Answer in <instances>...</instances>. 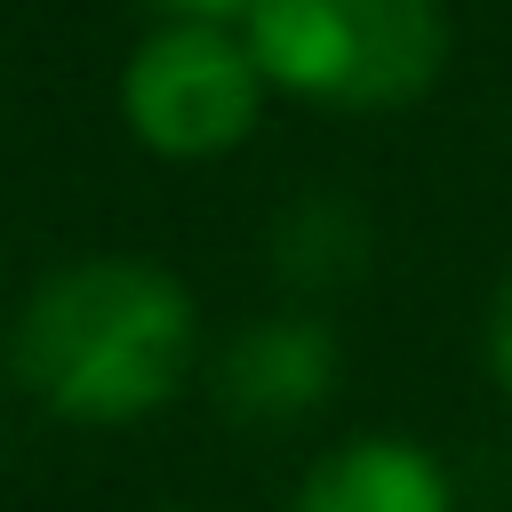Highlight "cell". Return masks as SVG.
Returning <instances> with one entry per match:
<instances>
[{"instance_id":"1","label":"cell","mask_w":512,"mask_h":512,"mask_svg":"<svg viewBox=\"0 0 512 512\" xmlns=\"http://www.w3.org/2000/svg\"><path fill=\"white\" fill-rule=\"evenodd\" d=\"M200 312L168 264L144 256H80L56 264L8 320V376L56 416L88 432L144 424L192 376Z\"/></svg>"},{"instance_id":"2","label":"cell","mask_w":512,"mask_h":512,"mask_svg":"<svg viewBox=\"0 0 512 512\" xmlns=\"http://www.w3.org/2000/svg\"><path fill=\"white\" fill-rule=\"evenodd\" d=\"M240 40L272 88L320 112H400L448 64L440 0H256Z\"/></svg>"},{"instance_id":"3","label":"cell","mask_w":512,"mask_h":512,"mask_svg":"<svg viewBox=\"0 0 512 512\" xmlns=\"http://www.w3.org/2000/svg\"><path fill=\"white\" fill-rule=\"evenodd\" d=\"M264 64L232 24H152L120 64V120L160 160H224L264 120Z\"/></svg>"},{"instance_id":"4","label":"cell","mask_w":512,"mask_h":512,"mask_svg":"<svg viewBox=\"0 0 512 512\" xmlns=\"http://www.w3.org/2000/svg\"><path fill=\"white\" fill-rule=\"evenodd\" d=\"M328 392H336V336H328V320H312V312L248 320V328L216 352V408H224L232 424L280 432V424H304Z\"/></svg>"},{"instance_id":"5","label":"cell","mask_w":512,"mask_h":512,"mask_svg":"<svg viewBox=\"0 0 512 512\" xmlns=\"http://www.w3.org/2000/svg\"><path fill=\"white\" fill-rule=\"evenodd\" d=\"M288 512H456V496H448V472L416 440L368 432V440L328 448L304 472Z\"/></svg>"},{"instance_id":"6","label":"cell","mask_w":512,"mask_h":512,"mask_svg":"<svg viewBox=\"0 0 512 512\" xmlns=\"http://www.w3.org/2000/svg\"><path fill=\"white\" fill-rule=\"evenodd\" d=\"M368 208L344 200V192H304L280 208L272 224V272L296 288V296H328V288H352L368 272Z\"/></svg>"},{"instance_id":"7","label":"cell","mask_w":512,"mask_h":512,"mask_svg":"<svg viewBox=\"0 0 512 512\" xmlns=\"http://www.w3.org/2000/svg\"><path fill=\"white\" fill-rule=\"evenodd\" d=\"M152 8H160V24H232L240 32V16L256 0H152Z\"/></svg>"},{"instance_id":"8","label":"cell","mask_w":512,"mask_h":512,"mask_svg":"<svg viewBox=\"0 0 512 512\" xmlns=\"http://www.w3.org/2000/svg\"><path fill=\"white\" fill-rule=\"evenodd\" d=\"M488 376H496L504 400H512V280L496 288V312H488Z\"/></svg>"}]
</instances>
